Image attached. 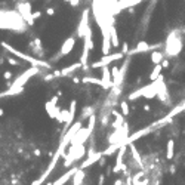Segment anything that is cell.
Wrapping results in <instances>:
<instances>
[{
    "label": "cell",
    "mask_w": 185,
    "mask_h": 185,
    "mask_svg": "<svg viewBox=\"0 0 185 185\" xmlns=\"http://www.w3.org/2000/svg\"><path fill=\"white\" fill-rule=\"evenodd\" d=\"M16 9H18V13L21 15L25 22L28 25H34V19H33V12H31V5L28 2H19L16 5Z\"/></svg>",
    "instance_id": "6"
},
{
    "label": "cell",
    "mask_w": 185,
    "mask_h": 185,
    "mask_svg": "<svg viewBox=\"0 0 185 185\" xmlns=\"http://www.w3.org/2000/svg\"><path fill=\"white\" fill-rule=\"evenodd\" d=\"M173 157H175V141L169 139L167 144H166V159L167 160H173Z\"/></svg>",
    "instance_id": "11"
},
{
    "label": "cell",
    "mask_w": 185,
    "mask_h": 185,
    "mask_svg": "<svg viewBox=\"0 0 185 185\" xmlns=\"http://www.w3.org/2000/svg\"><path fill=\"white\" fill-rule=\"evenodd\" d=\"M40 16H42V12L40 11H36V12H33V19H37V18H40Z\"/></svg>",
    "instance_id": "17"
},
{
    "label": "cell",
    "mask_w": 185,
    "mask_h": 185,
    "mask_svg": "<svg viewBox=\"0 0 185 185\" xmlns=\"http://www.w3.org/2000/svg\"><path fill=\"white\" fill-rule=\"evenodd\" d=\"M162 71H163V67H162V64H156L154 65V68H152V71L150 73V80H156L159 76H162Z\"/></svg>",
    "instance_id": "12"
},
{
    "label": "cell",
    "mask_w": 185,
    "mask_h": 185,
    "mask_svg": "<svg viewBox=\"0 0 185 185\" xmlns=\"http://www.w3.org/2000/svg\"><path fill=\"white\" fill-rule=\"evenodd\" d=\"M46 13H47V15H50V16H52V15H55V9H53V8H49V9L46 11Z\"/></svg>",
    "instance_id": "18"
},
{
    "label": "cell",
    "mask_w": 185,
    "mask_h": 185,
    "mask_svg": "<svg viewBox=\"0 0 185 185\" xmlns=\"http://www.w3.org/2000/svg\"><path fill=\"white\" fill-rule=\"evenodd\" d=\"M164 58H166V57H164V53H163L160 49H156V50H152V52H151L150 59H151V62H152L154 65H156V64H160Z\"/></svg>",
    "instance_id": "10"
},
{
    "label": "cell",
    "mask_w": 185,
    "mask_h": 185,
    "mask_svg": "<svg viewBox=\"0 0 185 185\" xmlns=\"http://www.w3.org/2000/svg\"><path fill=\"white\" fill-rule=\"evenodd\" d=\"M76 40H77V37H74V36H70L67 40H64V43H62V46H61V50H59L58 55H57V59L71 53V50L76 46Z\"/></svg>",
    "instance_id": "8"
},
{
    "label": "cell",
    "mask_w": 185,
    "mask_h": 185,
    "mask_svg": "<svg viewBox=\"0 0 185 185\" xmlns=\"http://www.w3.org/2000/svg\"><path fill=\"white\" fill-rule=\"evenodd\" d=\"M150 110H151V107H150V105H147V104L144 105V111H150Z\"/></svg>",
    "instance_id": "19"
},
{
    "label": "cell",
    "mask_w": 185,
    "mask_h": 185,
    "mask_svg": "<svg viewBox=\"0 0 185 185\" xmlns=\"http://www.w3.org/2000/svg\"><path fill=\"white\" fill-rule=\"evenodd\" d=\"M58 101H59V96H52V99L50 101H47L46 104H45V110H46L47 116L50 117V118H55V117L59 114V111H61V108H59L58 105Z\"/></svg>",
    "instance_id": "7"
},
{
    "label": "cell",
    "mask_w": 185,
    "mask_h": 185,
    "mask_svg": "<svg viewBox=\"0 0 185 185\" xmlns=\"http://www.w3.org/2000/svg\"><path fill=\"white\" fill-rule=\"evenodd\" d=\"M105 184V175L99 173V178H98V185H104Z\"/></svg>",
    "instance_id": "15"
},
{
    "label": "cell",
    "mask_w": 185,
    "mask_h": 185,
    "mask_svg": "<svg viewBox=\"0 0 185 185\" xmlns=\"http://www.w3.org/2000/svg\"><path fill=\"white\" fill-rule=\"evenodd\" d=\"M163 43H154V45H150L147 42H139L136 46L133 49H129L126 57H130V55H139V53H145V52H152L156 49H162Z\"/></svg>",
    "instance_id": "5"
},
{
    "label": "cell",
    "mask_w": 185,
    "mask_h": 185,
    "mask_svg": "<svg viewBox=\"0 0 185 185\" xmlns=\"http://www.w3.org/2000/svg\"><path fill=\"white\" fill-rule=\"evenodd\" d=\"M114 185H123V182H122V179H116V182H114Z\"/></svg>",
    "instance_id": "20"
},
{
    "label": "cell",
    "mask_w": 185,
    "mask_h": 185,
    "mask_svg": "<svg viewBox=\"0 0 185 185\" xmlns=\"http://www.w3.org/2000/svg\"><path fill=\"white\" fill-rule=\"evenodd\" d=\"M0 46L3 47V49H6L9 53L15 55L16 58L22 59V61H27V62H30V64H31V65H34V67H39V68H46V70L52 68V65H50L49 62H45V61L37 59V58H34V57H30V55L24 53V52H21V50L15 49V47L11 46V45H9V43H6V42H0Z\"/></svg>",
    "instance_id": "1"
},
{
    "label": "cell",
    "mask_w": 185,
    "mask_h": 185,
    "mask_svg": "<svg viewBox=\"0 0 185 185\" xmlns=\"http://www.w3.org/2000/svg\"><path fill=\"white\" fill-rule=\"evenodd\" d=\"M80 81H83V83H87V84H95V86H101V87L107 89V87H105V83L102 81V79H101V77H91V76H84V77H83V79H81Z\"/></svg>",
    "instance_id": "9"
},
{
    "label": "cell",
    "mask_w": 185,
    "mask_h": 185,
    "mask_svg": "<svg viewBox=\"0 0 185 185\" xmlns=\"http://www.w3.org/2000/svg\"><path fill=\"white\" fill-rule=\"evenodd\" d=\"M3 77H5L6 80H11V79H12V73H11V71H5V73H3Z\"/></svg>",
    "instance_id": "16"
},
{
    "label": "cell",
    "mask_w": 185,
    "mask_h": 185,
    "mask_svg": "<svg viewBox=\"0 0 185 185\" xmlns=\"http://www.w3.org/2000/svg\"><path fill=\"white\" fill-rule=\"evenodd\" d=\"M125 57H126V55H125L122 50H120V52H114V53H108V55H104L101 59L92 62V64L89 65V68H102V67L110 65L111 62H116L118 59H123Z\"/></svg>",
    "instance_id": "2"
},
{
    "label": "cell",
    "mask_w": 185,
    "mask_h": 185,
    "mask_svg": "<svg viewBox=\"0 0 185 185\" xmlns=\"http://www.w3.org/2000/svg\"><path fill=\"white\" fill-rule=\"evenodd\" d=\"M181 49H182V40L176 36V33H170L166 42V55L175 57L181 52Z\"/></svg>",
    "instance_id": "3"
},
{
    "label": "cell",
    "mask_w": 185,
    "mask_h": 185,
    "mask_svg": "<svg viewBox=\"0 0 185 185\" xmlns=\"http://www.w3.org/2000/svg\"><path fill=\"white\" fill-rule=\"evenodd\" d=\"M91 28V11L89 9H84L81 12L80 16V22L77 25V30H76V37L83 39L84 34L87 33V30Z\"/></svg>",
    "instance_id": "4"
},
{
    "label": "cell",
    "mask_w": 185,
    "mask_h": 185,
    "mask_svg": "<svg viewBox=\"0 0 185 185\" xmlns=\"http://www.w3.org/2000/svg\"><path fill=\"white\" fill-rule=\"evenodd\" d=\"M6 61H8L11 65H19V64H21L18 59H13V58H11V57H6Z\"/></svg>",
    "instance_id": "14"
},
{
    "label": "cell",
    "mask_w": 185,
    "mask_h": 185,
    "mask_svg": "<svg viewBox=\"0 0 185 185\" xmlns=\"http://www.w3.org/2000/svg\"><path fill=\"white\" fill-rule=\"evenodd\" d=\"M120 110H122V114H123V117L129 116V113H130V108H129V104H127V101H122V102H120Z\"/></svg>",
    "instance_id": "13"
}]
</instances>
